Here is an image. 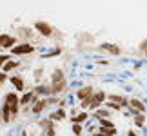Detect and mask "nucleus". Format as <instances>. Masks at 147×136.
<instances>
[{
	"mask_svg": "<svg viewBox=\"0 0 147 136\" xmlns=\"http://www.w3.org/2000/svg\"><path fill=\"white\" fill-rule=\"evenodd\" d=\"M18 107H20V98H18V94L7 93V94H5L4 107H2V120H4L5 123H9L16 114H18Z\"/></svg>",
	"mask_w": 147,
	"mask_h": 136,
	"instance_id": "nucleus-1",
	"label": "nucleus"
},
{
	"mask_svg": "<svg viewBox=\"0 0 147 136\" xmlns=\"http://www.w3.org/2000/svg\"><path fill=\"white\" fill-rule=\"evenodd\" d=\"M33 51H35V45H33V44H16L11 53L16 55V56H24V55L33 53Z\"/></svg>",
	"mask_w": 147,
	"mask_h": 136,
	"instance_id": "nucleus-2",
	"label": "nucleus"
},
{
	"mask_svg": "<svg viewBox=\"0 0 147 136\" xmlns=\"http://www.w3.org/2000/svg\"><path fill=\"white\" fill-rule=\"evenodd\" d=\"M35 29L40 31L42 36H51L53 35V27L49 24H46V22H35Z\"/></svg>",
	"mask_w": 147,
	"mask_h": 136,
	"instance_id": "nucleus-3",
	"label": "nucleus"
},
{
	"mask_svg": "<svg viewBox=\"0 0 147 136\" xmlns=\"http://www.w3.org/2000/svg\"><path fill=\"white\" fill-rule=\"evenodd\" d=\"M129 107H131V111H133V116L138 114V112H145L144 102H140V100H136V98H131V100H129Z\"/></svg>",
	"mask_w": 147,
	"mask_h": 136,
	"instance_id": "nucleus-4",
	"label": "nucleus"
},
{
	"mask_svg": "<svg viewBox=\"0 0 147 136\" xmlns=\"http://www.w3.org/2000/svg\"><path fill=\"white\" fill-rule=\"evenodd\" d=\"M104 100H105V93H94L93 96H89V107L94 109V107H98Z\"/></svg>",
	"mask_w": 147,
	"mask_h": 136,
	"instance_id": "nucleus-5",
	"label": "nucleus"
},
{
	"mask_svg": "<svg viewBox=\"0 0 147 136\" xmlns=\"http://www.w3.org/2000/svg\"><path fill=\"white\" fill-rule=\"evenodd\" d=\"M51 102H53V100H46V98H44V100H38L36 104L33 105V112H36V114H38L40 111H44V109H46V107L51 104Z\"/></svg>",
	"mask_w": 147,
	"mask_h": 136,
	"instance_id": "nucleus-6",
	"label": "nucleus"
},
{
	"mask_svg": "<svg viewBox=\"0 0 147 136\" xmlns=\"http://www.w3.org/2000/svg\"><path fill=\"white\" fill-rule=\"evenodd\" d=\"M11 83L18 89V91H24L26 89V83H24V78L18 76V75H15V76H11Z\"/></svg>",
	"mask_w": 147,
	"mask_h": 136,
	"instance_id": "nucleus-7",
	"label": "nucleus"
},
{
	"mask_svg": "<svg viewBox=\"0 0 147 136\" xmlns=\"http://www.w3.org/2000/svg\"><path fill=\"white\" fill-rule=\"evenodd\" d=\"M93 94V87L91 86H87V87H82L80 91H78V98H80V100H86V98H89V96H91Z\"/></svg>",
	"mask_w": 147,
	"mask_h": 136,
	"instance_id": "nucleus-8",
	"label": "nucleus"
},
{
	"mask_svg": "<svg viewBox=\"0 0 147 136\" xmlns=\"http://www.w3.org/2000/svg\"><path fill=\"white\" fill-rule=\"evenodd\" d=\"M102 49H107L111 55H120L122 53V49L118 47V45H115V44H102Z\"/></svg>",
	"mask_w": 147,
	"mask_h": 136,
	"instance_id": "nucleus-9",
	"label": "nucleus"
},
{
	"mask_svg": "<svg viewBox=\"0 0 147 136\" xmlns=\"http://www.w3.org/2000/svg\"><path fill=\"white\" fill-rule=\"evenodd\" d=\"M29 102H36V96H35V93H33V91L22 96V98H20V105H27Z\"/></svg>",
	"mask_w": 147,
	"mask_h": 136,
	"instance_id": "nucleus-10",
	"label": "nucleus"
},
{
	"mask_svg": "<svg viewBox=\"0 0 147 136\" xmlns=\"http://www.w3.org/2000/svg\"><path fill=\"white\" fill-rule=\"evenodd\" d=\"M16 45V36H9L5 35V40H4V49H13Z\"/></svg>",
	"mask_w": 147,
	"mask_h": 136,
	"instance_id": "nucleus-11",
	"label": "nucleus"
},
{
	"mask_svg": "<svg viewBox=\"0 0 147 136\" xmlns=\"http://www.w3.org/2000/svg\"><path fill=\"white\" fill-rule=\"evenodd\" d=\"M33 93L35 94H51V86H38L35 91H33Z\"/></svg>",
	"mask_w": 147,
	"mask_h": 136,
	"instance_id": "nucleus-12",
	"label": "nucleus"
},
{
	"mask_svg": "<svg viewBox=\"0 0 147 136\" xmlns=\"http://www.w3.org/2000/svg\"><path fill=\"white\" fill-rule=\"evenodd\" d=\"M18 65V62H15V60H7L4 64V67H2V73H7V71H11V69H15V67Z\"/></svg>",
	"mask_w": 147,
	"mask_h": 136,
	"instance_id": "nucleus-13",
	"label": "nucleus"
},
{
	"mask_svg": "<svg viewBox=\"0 0 147 136\" xmlns=\"http://www.w3.org/2000/svg\"><path fill=\"white\" fill-rule=\"evenodd\" d=\"M65 118V111L64 109H58V111H55L53 114H51V120H64Z\"/></svg>",
	"mask_w": 147,
	"mask_h": 136,
	"instance_id": "nucleus-14",
	"label": "nucleus"
},
{
	"mask_svg": "<svg viewBox=\"0 0 147 136\" xmlns=\"http://www.w3.org/2000/svg\"><path fill=\"white\" fill-rule=\"evenodd\" d=\"M87 112H80V114H76L75 118H73V123H84V122H86L87 120Z\"/></svg>",
	"mask_w": 147,
	"mask_h": 136,
	"instance_id": "nucleus-15",
	"label": "nucleus"
},
{
	"mask_svg": "<svg viewBox=\"0 0 147 136\" xmlns=\"http://www.w3.org/2000/svg\"><path fill=\"white\" fill-rule=\"evenodd\" d=\"M134 123H136L138 127H142L144 123H145V116L142 114V112H140V114H134Z\"/></svg>",
	"mask_w": 147,
	"mask_h": 136,
	"instance_id": "nucleus-16",
	"label": "nucleus"
},
{
	"mask_svg": "<svg viewBox=\"0 0 147 136\" xmlns=\"http://www.w3.org/2000/svg\"><path fill=\"white\" fill-rule=\"evenodd\" d=\"M100 127H104V129H115V123L109 122V120H104V118H102V120H100Z\"/></svg>",
	"mask_w": 147,
	"mask_h": 136,
	"instance_id": "nucleus-17",
	"label": "nucleus"
},
{
	"mask_svg": "<svg viewBox=\"0 0 147 136\" xmlns=\"http://www.w3.org/2000/svg\"><path fill=\"white\" fill-rule=\"evenodd\" d=\"M16 35H24V36L27 38V36H31L33 33H31L29 29H27V27H18V29H16Z\"/></svg>",
	"mask_w": 147,
	"mask_h": 136,
	"instance_id": "nucleus-18",
	"label": "nucleus"
},
{
	"mask_svg": "<svg viewBox=\"0 0 147 136\" xmlns=\"http://www.w3.org/2000/svg\"><path fill=\"white\" fill-rule=\"evenodd\" d=\"M100 131L104 133L105 136H115L116 134V129H104V127H100Z\"/></svg>",
	"mask_w": 147,
	"mask_h": 136,
	"instance_id": "nucleus-19",
	"label": "nucleus"
},
{
	"mask_svg": "<svg viewBox=\"0 0 147 136\" xmlns=\"http://www.w3.org/2000/svg\"><path fill=\"white\" fill-rule=\"evenodd\" d=\"M73 133H75V134H82V125H80V123H73Z\"/></svg>",
	"mask_w": 147,
	"mask_h": 136,
	"instance_id": "nucleus-20",
	"label": "nucleus"
},
{
	"mask_svg": "<svg viewBox=\"0 0 147 136\" xmlns=\"http://www.w3.org/2000/svg\"><path fill=\"white\" fill-rule=\"evenodd\" d=\"M46 134H47V136H55V127H53V123H49V125L46 127Z\"/></svg>",
	"mask_w": 147,
	"mask_h": 136,
	"instance_id": "nucleus-21",
	"label": "nucleus"
},
{
	"mask_svg": "<svg viewBox=\"0 0 147 136\" xmlns=\"http://www.w3.org/2000/svg\"><path fill=\"white\" fill-rule=\"evenodd\" d=\"M35 78H36V82H40V78H42V69H36V71H35Z\"/></svg>",
	"mask_w": 147,
	"mask_h": 136,
	"instance_id": "nucleus-22",
	"label": "nucleus"
},
{
	"mask_svg": "<svg viewBox=\"0 0 147 136\" xmlns=\"http://www.w3.org/2000/svg\"><path fill=\"white\" fill-rule=\"evenodd\" d=\"M96 114H98V118H105L107 114H109V112H107V111H98Z\"/></svg>",
	"mask_w": 147,
	"mask_h": 136,
	"instance_id": "nucleus-23",
	"label": "nucleus"
},
{
	"mask_svg": "<svg viewBox=\"0 0 147 136\" xmlns=\"http://www.w3.org/2000/svg\"><path fill=\"white\" fill-rule=\"evenodd\" d=\"M7 60H9V56H7V55H2V56H0V64H5Z\"/></svg>",
	"mask_w": 147,
	"mask_h": 136,
	"instance_id": "nucleus-24",
	"label": "nucleus"
},
{
	"mask_svg": "<svg viewBox=\"0 0 147 136\" xmlns=\"http://www.w3.org/2000/svg\"><path fill=\"white\" fill-rule=\"evenodd\" d=\"M4 40H5V35H0V49L4 47Z\"/></svg>",
	"mask_w": 147,
	"mask_h": 136,
	"instance_id": "nucleus-25",
	"label": "nucleus"
},
{
	"mask_svg": "<svg viewBox=\"0 0 147 136\" xmlns=\"http://www.w3.org/2000/svg\"><path fill=\"white\" fill-rule=\"evenodd\" d=\"M4 80H5V73H0V83H4Z\"/></svg>",
	"mask_w": 147,
	"mask_h": 136,
	"instance_id": "nucleus-26",
	"label": "nucleus"
},
{
	"mask_svg": "<svg viewBox=\"0 0 147 136\" xmlns=\"http://www.w3.org/2000/svg\"><path fill=\"white\" fill-rule=\"evenodd\" d=\"M127 136H138V134H136V133H133V131H129V133H127Z\"/></svg>",
	"mask_w": 147,
	"mask_h": 136,
	"instance_id": "nucleus-27",
	"label": "nucleus"
},
{
	"mask_svg": "<svg viewBox=\"0 0 147 136\" xmlns=\"http://www.w3.org/2000/svg\"><path fill=\"white\" fill-rule=\"evenodd\" d=\"M22 136H27V133H26V131H24V133H22Z\"/></svg>",
	"mask_w": 147,
	"mask_h": 136,
	"instance_id": "nucleus-28",
	"label": "nucleus"
},
{
	"mask_svg": "<svg viewBox=\"0 0 147 136\" xmlns=\"http://www.w3.org/2000/svg\"><path fill=\"white\" fill-rule=\"evenodd\" d=\"M0 118H2V111H0Z\"/></svg>",
	"mask_w": 147,
	"mask_h": 136,
	"instance_id": "nucleus-29",
	"label": "nucleus"
},
{
	"mask_svg": "<svg viewBox=\"0 0 147 136\" xmlns=\"http://www.w3.org/2000/svg\"><path fill=\"white\" fill-rule=\"evenodd\" d=\"M145 55H147V49H145Z\"/></svg>",
	"mask_w": 147,
	"mask_h": 136,
	"instance_id": "nucleus-30",
	"label": "nucleus"
}]
</instances>
